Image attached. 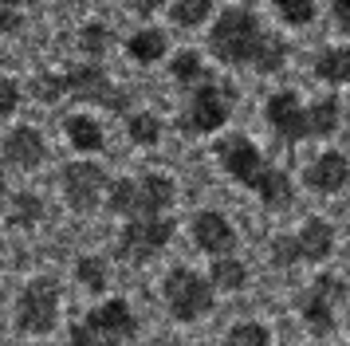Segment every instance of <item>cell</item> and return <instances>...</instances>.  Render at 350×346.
Segmentation results:
<instances>
[{
  "label": "cell",
  "mask_w": 350,
  "mask_h": 346,
  "mask_svg": "<svg viewBox=\"0 0 350 346\" xmlns=\"http://www.w3.org/2000/svg\"><path fill=\"white\" fill-rule=\"evenodd\" d=\"M208 47H213V55L224 63H232V67H256V71H275V67H284V55L287 47L284 40H275L268 31L256 24L252 12H224L217 20V28L208 36Z\"/></svg>",
  "instance_id": "1"
},
{
  "label": "cell",
  "mask_w": 350,
  "mask_h": 346,
  "mask_svg": "<svg viewBox=\"0 0 350 346\" xmlns=\"http://www.w3.org/2000/svg\"><path fill=\"white\" fill-rule=\"evenodd\" d=\"M217 157H221L224 173H228L232 181L256 189L271 209H287V204H291V185H287V177L280 170H271L248 138H240V134L237 138H224L221 146H217Z\"/></svg>",
  "instance_id": "2"
},
{
  "label": "cell",
  "mask_w": 350,
  "mask_h": 346,
  "mask_svg": "<svg viewBox=\"0 0 350 346\" xmlns=\"http://www.w3.org/2000/svg\"><path fill=\"white\" fill-rule=\"evenodd\" d=\"M174 201V181L161 173H146L138 181H118L111 189L114 213H134V217H158L165 204Z\"/></svg>",
  "instance_id": "3"
},
{
  "label": "cell",
  "mask_w": 350,
  "mask_h": 346,
  "mask_svg": "<svg viewBox=\"0 0 350 346\" xmlns=\"http://www.w3.org/2000/svg\"><path fill=\"white\" fill-rule=\"evenodd\" d=\"M165 307H170L174 319L193 323L213 307V287L201 276H193L189 267H177V271L165 276Z\"/></svg>",
  "instance_id": "4"
},
{
  "label": "cell",
  "mask_w": 350,
  "mask_h": 346,
  "mask_svg": "<svg viewBox=\"0 0 350 346\" xmlns=\"http://www.w3.org/2000/svg\"><path fill=\"white\" fill-rule=\"evenodd\" d=\"M170 236H174V224L170 220H158V217H138L134 224H126L122 232H118V260H126V264H142L150 260L154 252H161L170 244Z\"/></svg>",
  "instance_id": "5"
},
{
  "label": "cell",
  "mask_w": 350,
  "mask_h": 346,
  "mask_svg": "<svg viewBox=\"0 0 350 346\" xmlns=\"http://www.w3.org/2000/svg\"><path fill=\"white\" fill-rule=\"evenodd\" d=\"M55 315H59V287H55V280H32L20 291V307H16L20 330L48 334L55 327Z\"/></svg>",
  "instance_id": "6"
},
{
  "label": "cell",
  "mask_w": 350,
  "mask_h": 346,
  "mask_svg": "<svg viewBox=\"0 0 350 346\" xmlns=\"http://www.w3.org/2000/svg\"><path fill=\"white\" fill-rule=\"evenodd\" d=\"M264 114H268V126L284 142H299V138L311 134V118H307V110L299 107V98H295L291 91L271 94L268 107H264Z\"/></svg>",
  "instance_id": "7"
},
{
  "label": "cell",
  "mask_w": 350,
  "mask_h": 346,
  "mask_svg": "<svg viewBox=\"0 0 350 346\" xmlns=\"http://www.w3.org/2000/svg\"><path fill=\"white\" fill-rule=\"evenodd\" d=\"M64 79H67V94H75V98L103 103V107H111V110H122V107H126V94L114 91L111 79L103 75L98 67H71Z\"/></svg>",
  "instance_id": "8"
},
{
  "label": "cell",
  "mask_w": 350,
  "mask_h": 346,
  "mask_svg": "<svg viewBox=\"0 0 350 346\" xmlns=\"http://www.w3.org/2000/svg\"><path fill=\"white\" fill-rule=\"evenodd\" d=\"M224 118H228V98H224L221 87H213V83L197 87V94H193V103H189L185 130H193V134H213L217 126H224Z\"/></svg>",
  "instance_id": "9"
},
{
  "label": "cell",
  "mask_w": 350,
  "mask_h": 346,
  "mask_svg": "<svg viewBox=\"0 0 350 346\" xmlns=\"http://www.w3.org/2000/svg\"><path fill=\"white\" fill-rule=\"evenodd\" d=\"M342 295V283L334 276H319V283L311 287V295L303 299V323L315 334H331L334 327V299Z\"/></svg>",
  "instance_id": "10"
},
{
  "label": "cell",
  "mask_w": 350,
  "mask_h": 346,
  "mask_svg": "<svg viewBox=\"0 0 350 346\" xmlns=\"http://www.w3.org/2000/svg\"><path fill=\"white\" fill-rule=\"evenodd\" d=\"M64 189H67V201L83 213V209H91V204L98 201V193L107 189V173L98 170V165L75 161V165H67V173H64Z\"/></svg>",
  "instance_id": "11"
},
{
  "label": "cell",
  "mask_w": 350,
  "mask_h": 346,
  "mask_svg": "<svg viewBox=\"0 0 350 346\" xmlns=\"http://www.w3.org/2000/svg\"><path fill=\"white\" fill-rule=\"evenodd\" d=\"M193 240L208 256H224V252L237 248V232H232V224L221 213H197V220H193Z\"/></svg>",
  "instance_id": "12"
},
{
  "label": "cell",
  "mask_w": 350,
  "mask_h": 346,
  "mask_svg": "<svg viewBox=\"0 0 350 346\" xmlns=\"http://www.w3.org/2000/svg\"><path fill=\"white\" fill-rule=\"evenodd\" d=\"M44 138L36 134L32 126H20L12 130L8 138H4V161L12 165V170H36L40 161H44Z\"/></svg>",
  "instance_id": "13"
},
{
  "label": "cell",
  "mask_w": 350,
  "mask_h": 346,
  "mask_svg": "<svg viewBox=\"0 0 350 346\" xmlns=\"http://www.w3.org/2000/svg\"><path fill=\"white\" fill-rule=\"evenodd\" d=\"M87 323H95L98 330H107L114 338H134V330H138V319L130 311L126 299H111V303H103L98 311L87 315Z\"/></svg>",
  "instance_id": "14"
},
{
  "label": "cell",
  "mask_w": 350,
  "mask_h": 346,
  "mask_svg": "<svg viewBox=\"0 0 350 346\" xmlns=\"http://www.w3.org/2000/svg\"><path fill=\"white\" fill-rule=\"evenodd\" d=\"M334 244V232L327 220H307L299 232H295V252L299 260H327Z\"/></svg>",
  "instance_id": "15"
},
{
  "label": "cell",
  "mask_w": 350,
  "mask_h": 346,
  "mask_svg": "<svg viewBox=\"0 0 350 346\" xmlns=\"http://www.w3.org/2000/svg\"><path fill=\"white\" fill-rule=\"evenodd\" d=\"M347 173H350V165H347V157L342 154H323L311 165V173H307V181L319 189V193H338V189L347 185Z\"/></svg>",
  "instance_id": "16"
},
{
  "label": "cell",
  "mask_w": 350,
  "mask_h": 346,
  "mask_svg": "<svg viewBox=\"0 0 350 346\" xmlns=\"http://www.w3.org/2000/svg\"><path fill=\"white\" fill-rule=\"evenodd\" d=\"M315 75L327 83H350V47H327L315 59Z\"/></svg>",
  "instance_id": "17"
},
{
  "label": "cell",
  "mask_w": 350,
  "mask_h": 346,
  "mask_svg": "<svg viewBox=\"0 0 350 346\" xmlns=\"http://www.w3.org/2000/svg\"><path fill=\"white\" fill-rule=\"evenodd\" d=\"M67 138L75 150H103V130H98L95 118H87V114H75V118H67Z\"/></svg>",
  "instance_id": "18"
},
{
  "label": "cell",
  "mask_w": 350,
  "mask_h": 346,
  "mask_svg": "<svg viewBox=\"0 0 350 346\" xmlns=\"http://www.w3.org/2000/svg\"><path fill=\"white\" fill-rule=\"evenodd\" d=\"M126 51H130V59L154 63V59H161V55H165V36H161L158 28H146V31H138V36H130Z\"/></svg>",
  "instance_id": "19"
},
{
  "label": "cell",
  "mask_w": 350,
  "mask_h": 346,
  "mask_svg": "<svg viewBox=\"0 0 350 346\" xmlns=\"http://www.w3.org/2000/svg\"><path fill=\"white\" fill-rule=\"evenodd\" d=\"M307 118H311V134L315 138H327L334 126H338V103L334 98H323L315 110H307Z\"/></svg>",
  "instance_id": "20"
},
{
  "label": "cell",
  "mask_w": 350,
  "mask_h": 346,
  "mask_svg": "<svg viewBox=\"0 0 350 346\" xmlns=\"http://www.w3.org/2000/svg\"><path fill=\"white\" fill-rule=\"evenodd\" d=\"M208 12H213V0H177L174 4V24L193 28V24H201Z\"/></svg>",
  "instance_id": "21"
},
{
  "label": "cell",
  "mask_w": 350,
  "mask_h": 346,
  "mask_svg": "<svg viewBox=\"0 0 350 346\" xmlns=\"http://www.w3.org/2000/svg\"><path fill=\"white\" fill-rule=\"evenodd\" d=\"M275 8L291 28H303V24L315 20V0H275Z\"/></svg>",
  "instance_id": "22"
},
{
  "label": "cell",
  "mask_w": 350,
  "mask_h": 346,
  "mask_svg": "<svg viewBox=\"0 0 350 346\" xmlns=\"http://www.w3.org/2000/svg\"><path fill=\"white\" fill-rule=\"evenodd\" d=\"M213 283H217L221 291H237V287H244V264H237V260H221V264H213Z\"/></svg>",
  "instance_id": "23"
},
{
  "label": "cell",
  "mask_w": 350,
  "mask_h": 346,
  "mask_svg": "<svg viewBox=\"0 0 350 346\" xmlns=\"http://www.w3.org/2000/svg\"><path fill=\"white\" fill-rule=\"evenodd\" d=\"M224 346H268V330L260 323H240V327L228 330Z\"/></svg>",
  "instance_id": "24"
},
{
  "label": "cell",
  "mask_w": 350,
  "mask_h": 346,
  "mask_svg": "<svg viewBox=\"0 0 350 346\" xmlns=\"http://www.w3.org/2000/svg\"><path fill=\"white\" fill-rule=\"evenodd\" d=\"M71 346H118V338L107 334V330H98L95 323H79L71 330Z\"/></svg>",
  "instance_id": "25"
},
{
  "label": "cell",
  "mask_w": 350,
  "mask_h": 346,
  "mask_svg": "<svg viewBox=\"0 0 350 346\" xmlns=\"http://www.w3.org/2000/svg\"><path fill=\"white\" fill-rule=\"evenodd\" d=\"M40 197H32V193H16L12 197V224H36L40 220Z\"/></svg>",
  "instance_id": "26"
},
{
  "label": "cell",
  "mask_w": 350,
  "mask_h": 346,
  "mask_svg": "<svg viewBox=\"0 0 350 346\" xmlns=\"http://www.w3.org/2000/svg\"><path fill=\"white\" fill-rule=\"evenodd\" d=\"M158 134H161L158 118H150V114H134V118H130V138L138 142V146H154Z\"/></svg>",
  "instance_id": "27"
},
{
  "label": "cell",
  "mask_w": 350,
  "mask_h": 346,
  "mask_svg": "<svg viewBox=\"0 0 350 346\" xmlns=\"http://www.w3.org/2000/svg\"><path fill=\"white\" fill-rule=\"evenodd\" d=\"M79 283L87 291H103L107 287V271H103V260H79Z\"/></svg>",
  "instance_id": "28"
},
{
  "label": "cell",
  "mask_w": 350,
  "mask_h": 346,
  "mask_svg": "<svg viewBox=\"0 0 350 346\" xmlns=\"http://www.w3.org/2000/svg\"><path fill=\"white\" fill-rule=\"evenodd\" d=\"M174 79H181V83H193V79H201V59H197L193 51L177 55V59H174Z\"/></svg>",
  "instance_id": "29"
},
{
  "label": "cell",
  "mask_w": 350,
  "mask_h": 346,
  "mask_svg": "<svg viewBox=\"0 0 350 346\" xmlns=\"http://www.w3.org/2000/svg\"><path fill=\"white\" fill-rule=\"evenodd\" d=\"M36 94L44 103H55L59 94H67V79H55V75H40L36 79Z\"/></svg>",
  "instance_id": "30"
},
{
  "label": "cell",
  "mask_w": 350,
  "mask_h": 346,
  "mask_svg": "<svg viewBox=\"0 0 350 346\" xmlns=\"http://www.w3.org/2000/svg\"><path fill=\"white\" fill-rule=\"evenodd\" d=\"M271 260H275L280 267L295 264V260H299V252H295V236H280V240L271 244Z\"/></svg>",
  "instance_id": "31"
},
{
  "label": "cell",
  "mask_w": 350,
  "mask_h": 346,
  "mask_svg": "<svg viewBox=\"0 0 350 346\" xmlns=\"http://www.w3.org/2000/svg\"><path fill=\"white\" fill-rule=\"evenodd\" d=\"M16 103H20V91H16V79H4V83H0V114H12V110H16Z\"/></svg>",
  "instance_id": "32"
},
{
  "label": "cell",
  "mask_w": 350,
  "mask_h": 346,
  "mask_svg": "<svg viewBox=\"0 0 350 346\" xmlns=\"http://www.w3.org/2000/svg\"><path fill=\"white\" fill-rule=\"evenodd\" d=\"M331 16L342 31H350V0H331Z\"/></svg>",
  "instance_id": "33"
},
{
  "label": "cell",
  "mask_w": 350,
  "mask_h": 346,
  "mask_svg": "<svg viewBox=\"0 0 350 346\" xmlns=\"http://www.w3.org/2000/svg\"><path fill=\"white\" fill-rule=\"evenodd\" d=\"M103 40H107V31L103 28H87L83 31V47H87V51H103Z\"/></svg>",
  "instance_id": "34"
},
{
  "label": "cell",
  "mask_w": 350,
  "mask_h": 346,
  "mask_svg": "<svg viewBox=\"0 0 350 346\" xmlns=\"http://www.w3.org/2000/svg\"><path fill=\"white\" fill-rule=\"evenodd\" d=\"M130 4H134V12H154V8H158V0H130Z\"/></svg>",
  "instance_id": "35"
},
{
  "label": "cell",
  "mask_w": 350,
  "mask_h": 346,
  "mask_svg": "<svg viewBox=\"0 0 350 346\" xmlns=\"http://www.w3.org/2000/svg\"><path fill=\"white\" fill-rule=\"evenodd\" d=\"M4 4H8V8H20V4H32V0H4Z\"/></svg>",
  "instance_id": "36"
},
{
  "label": "cell",
  "mask_w": 350,
  "mask_h": 346,
  "mask_svg": "<svg viewBox=\"0 0 350 346\" xmlns=\"http://www.w3.org/2000/svg\"><path fill=\"white\" fill-rule=\"evenodd\" d=\"M244 4H252V0H244Z\"/></svg>",
  "instance_id": "37"
}]
</instances>
